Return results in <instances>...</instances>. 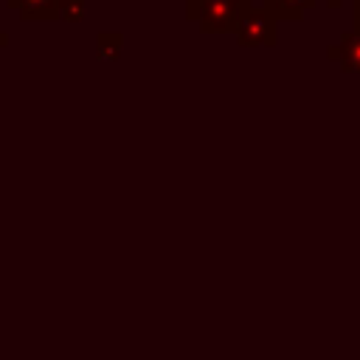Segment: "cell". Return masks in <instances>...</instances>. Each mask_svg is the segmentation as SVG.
<instances>
[{"instance_id": "cell-9", "label": "cell", "mask_w": 360, "mask_h": 360, "mask_svg": "<svg viewBox=\"0 0 360 360\" xmlns=\"http://www.w3.org/2000/svg\"><path fill=\"white\" fill-rule=\"evenodd\" d=\"M326 6H329V8H340V6H343V0H326Z\"/></svg>"}, {"instance_id": "cell-5", "label": "cell", "mask_w": 360, "mask_h": 360, "mask_svg": "<svg viewBox=\"0 0 360 360\" xmlns=\"http://www.w3.org/2000/svg\"><path fill=\"white\" fill-rule=\"evenodd\" d=\"M8 6L20 8L25 20H51V17H59V0H8Z\"/></svg>"}, {"instance_id": "cell-1", "label": "cell", "mask_w": 360, "mask_h": 360, "mask_svg": "<svg viewBox=\"0 0 360 360\" xmlns=\"http://www.w3.org/2000/svg\"><path fill=\"white\" fill-rule=\"evenodd\" d=\"M250 8L253 0H200L194 22L202 34H233Z\"/></svg>"}, {"instance_id": "cell-2", "label": "cell", "mask_w": 360, "mask_h": 360, "mask_svg": "<svg viewBox=\"0 0 360 360\" xmlns=\"http://www.w3.org/2000/svg\"><path fill=\"white\" fill-rule=\"evenodd\" d=\"M276 20L262 8V6H253L236 25V42L242 48H267V45H276Z\"/></svg>"}, {"instance_id": "cell-6", "label": "cell", "mask_w": 360, "mask_h": 360, "mask_svg": "<svg viewBox=\"0 0 360 360\" xmlns=\"http://www.w3.org/2000/svg\"><path fill=\"white\" fill-rule=\"evenodd\" d=\"M121 42H124L121 34H112V31L98 34V56H101V59H118Z\"/></svg>"}, {"instance_id": "cell-3", "label": "cell", "mask_w": 360, "mask_h": 360, "mask_svg": "<svg viewBox=\"0 0 360 360\" xmlns=\"http://www.w3.org/2000/svg\"><path fill=\"white\" fill-rule=\"evenodd\" d=\"M329 59L340 62L343 70H360V34L349 31L338 39V45L329 48Z\"/></svg>"}, {"instance_id": "cell-8", "label": "cell", "mask_w": 360, "mask_h": 360, "mask_svg": "<svg viewBox=\"0 0 360 360\" xmlns=\"http://www.w3.org/2000/svg\"><path fill=\"white\" fill-rule=\"evenodd\" d=\"M197 8H200V0H186V20H197Z\"/></svg>"}, {"instance_id": "cell-4", "label": "cell", "mask_w": 360, "mask_h": 360, "mask_svg": "<svg viewBox=\"0 0 360 360\" xmlns=\"http://www.w3.org/2000/svg\"><path fill=\"white\" fill-rule=\"evenodd\" d=\"M315 0H262V8L276 20V22H292L301 20L304 11L312 6Z\"/></svg>"}, {"instance_id": "cell-7", "label": "cell", "mask_w": 360, "mask_h": 360, "mask_svg": "<svg viewBox=\"0 0 360 360\" xmlns=\"http://www.w3.org/2000/svg\"><path fill=\"white\" fill-rule=\"evenodd\" d=\"M59 17L62 20H70V22H76V20H82L84 17V0H59Z\"/></svg>"}]
</instances>
